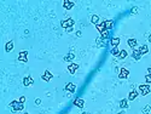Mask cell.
Returning <instances> with one entry per match:
<instances>
[{
    "instance_id": "cell-1",
    "label": "cell",
    "mask_w": 151,
    "mask_h": 114,
    "mask_svg": "<svg viewBox=\"0 0 151 114\" xmlns=\"http://www.w3.org/2000/svg\"><path fill=\"white\" fill-rule=\"evenodd\" d=\"M10 107L12 108V112H18V111H23L24 109V104L21 103L19 101H12L10 103Z\"/></svg>"
},
{
    "instance_id": "cell-2",
    "label": "cell",
    "mask_w": 151,
    "mask_h": 114,
    "mask_svg": "<svg viewBox=\"0 0 151 114\" xmlns=\"http://www.w3.org/2000/svg\"><path fill=\"white\" fill-rule=\"evenodd\" d=\"M138 90H139L141 96H146L150 92V86H149V84H141V85H139Z\"/></svg>"
},
{
    "instance_id": "cell-3",
    "label": "cell",
    "mask_w": 151,
    "mask_h": 114,
    "mask_svg": "<svg viewBox=\"0 0 151 114\" xmlns=\"http://www.w3.org/2000/svg\"><path fill=\"white\" fill-rule=\"evenodd\" d=\"M75 22L73 18H68V20H65V21H62L60 22V26H62V28L64 29H68V28H71V27H74Z\"/></svg>"
},
{
    "instance_id": "cell-4",
    "label": "cell",
    "mask_w": 151,
    "mask_h": 114,
    "mask_svg": "<svg viewBox=\"0 0 151 114\" xmlns=\"http://www.w3.org/2000/svg\"><path fill=\"white\" fill-rule=\"evenodd\" d=\"M52 78H53V75H52V73H51L50 71H45L44 72V74L41 75V79L42 80H45V81H51Z\"/></svg>"
},
{
    "instance_id": "cell-5",
    "label": "cell",
    "mask_w": 151,
    "mask_h": 114,
    "mask_svg": "<svg viewBox=\"0 0 151 114\" xmlns=\"http://www.w3.org/2000/svg\"><path fill=\"white\" fill-rule=\"evenodd\" d=\"M27 56H28V51H22V52H19V55H18V61L27 63V62H28V57Z\"/></svg>"
},
{
    "instance_id": "cell-6",
    "label": "cell",
    "mask_w": 151,
    "mask_h": 114,
    "mask_svg": "<svg viewBox=\"0 0 151 114\" xmlns=\"http://www.w3.org/2000/svg\"><path fill=\"white\" fill-rule=\"evenodd\" d=\"M128 77H129V71L126 69V68H121L120 74H119V78L120 79H127Z\"/></svg>"
},
{
    "instance_id": "cell-7",
    "label": "cell",
    "mask_w": 151,
    "mask_h": 114,
    "mask_svg": "<svg viewBox=\"0 0 151 114\" xmlns=\"http://www.w3.org/2000/svg\"><path fill=\"white\" fill-rule=\"evenodd\" d=\"M106 41H108V40L103 39L102 36H99V38L95 39V44H97V46L98 47H105L106 46Z\"/></svg>"
},
{
    "instance_id": "cell-8",
    "label": "cell",
    "mask_w": 151,
    "mask_h": 114,
    "mask_svg": "<svg viewBox=\"0 0 151 114\" xmlns=\"http://www.w3.org/2000/svg\"><path fill=\"white\" fill-rule=\"evenodd\" d=\"M75 3L74 1H70V0H64L63 1V7L65 10H71L73 7H74Z\"/></svg>"
},
{
    "instance_id": "cell-9",
    "label": "cell",
    "mask_w": 151,
    "mask_h": 114,
    "mask_svg": "<svg viewBox=\"0 0 151 114\" xmlns=\"http://www.w3.org/2000/svg\"><path fill=\"white\" fill-rule=\"evenodd\" d=\"M120 43H121V39H120L119 36H114V38L110 39V44H111L113 47H119Z\"/></svg>"
},
{
    "instance_id": "cell-10",
    "label": "cell",
    "mask_w": 151,
    "mask_h": 114,
    "mask_svg": "<svg viewBox=\"0 0 151 114\" xmlns=\"http://www.w3.org/2000/svg\"><path fill=\"white\" fill-rule=\"evenodd\" d=\"M127 44H128V46L132 47L133 50H135V49H139V47H138V41H137V39H128Z\"/></svg>"
},
{
    "instance_id": "cell-11",
    "label": "cell",
    "mask_w": 151,
    "mask_h": 114,
    "mask_svg": "<svg viewBox=\"0 0 151 114\" xmlns=\"http://www.w3.org/2000/svg\"><path fill=\"white\" fill-rule=\"evenodd\" d=\"M33 84H34V79L32 77H25L23 79V85L24 86H32Z\"/></svg>"
},
{
    "instance_id": "cell-12",
    "label": "cell",
    "mask_w": 151,
    "mask_h": 114,
    "mask_svg": "<svg viewBox=\"0 0 151 114\" xmlns=\"http://www.w3.org/2000/svg\"><path fill=\"white\" fill-rule=\"evenodd\" d=\"M77 68H79V64L76 63H70V66H68V71L70 74H75V72L77 71Z\"/></svg>"
},
{
    "instance_id": "cell-13",
    "label": "cell",
    "mask_w": 151,
    "mask_h": 114,
    "mask_svg": "<svg viewBox=\"0 0 151 114\" xmlns=\"http://www.w3.org/2000/svg\"><path fill=\"white\" fill-rule=\"evenodd\" d=\"M141 56H143V55L140 54L139 49H135V50H133V52H132V57H133L135 61H139L141 58Z\"/></svg>"
},
{
    "instance_id": "cell-14",
    "label": "cell",
    "mask_w": 151,
    "mask_h": 114,
    "mask_svg": "<svg viewBox=\"0 0 151 114\" xmlns=\"http://www.w3.org/2000/svg\"><path fill=\"white\" fill-rule=\"evenodd\" d=\"M65 90L73 93V92H75V90H76V86H75V84H73V83H68L67 85H65Z\"/></svg>"
},
{
    "instance_id": "cell-15",
    "label": "cell",
    "mask_w": 151,
    "mask_h": 114,
    "mask_svg": "<svg viewBox=\"0 0 151 114\" xmlns=\"http://www.w3.org/2000/svg\"><path fill=\"white\" fill-rule=\"evenodd\" d=\"M74 104L77 108H84L85 107V101L82 100V98H76V100L74 101Z\"/></svg>"
},
{
    "instance_id": "cell-16",
    "label": "cell",
    "mask_w": 151,
    "mask_h": 114,
    "mask_svg": "<svg viewBox=\"0 0 151 114\" xmlns=\"http://www.w3.org/2000/svg\"><path fill=\"white\" fill-rule=\"evenodd\" d=\"M13 41H12V40H11V41H9V43H6V45H5V51H6V52H11V51L13 50Z\"/></svg>"
},
{
    "instance_id": "cell-17",
    "label": "cell",
    "mask_w": 151,
    "mask_h": 114,
    "mask_svg": "<svg viewBox=\"0 0 151 114\" xmlns=\"http://www.w3.org/2000/svg\"><path fill=\"white\" fill-rule=\"evenodd\" d=\"M119 106L122 108V109H125V108H128V107H129V104H128V100H126V98L121 100L119 102Z\"/></svg>"
},
{
    "instance_id": "cell-18",
    "label": "cell",
    "mask_w": 151,
    "mask_h": 114,
    "mask_svg": "<svg viewBox=\"0 0 151 114\" xmlns=\"http://www.w3.org/2000/svg\"><path fill=\"white\" fill-rule=\"evenodd\" d=\"M74 58H75L74 52H69V54H67L64 56V61H65V62H70V61H73Z\"/></svg>"
},
{
    "instance_id": "cell-19",
    "label": "cell",
    "mask_w": 151,
    "mask_h": 114,
    "mask_svg": "<svg viewBox=\"0 0 151 114\" xmlns=\"http://www.w3.org/2000/svg\"><path fill=\"white\" fill-rule=\"evenodd\" d=\"M99 18L100 17H99L98 15H92L91 16V23H93V24H95V26L99 24Z\"/></svg>"
},
{
    "instance_id": "cell-20",
    "label": "cell",
    "mask_w": 151,
    "mask_h": 114,
    "mask_svg": "<svg viewBox=\"0 0 151 114\" xmlns=\"http://www.w3.org/2000/svg\"><path fill=\"white\" fill-rule=\"evenodd\" d=\"M105 28L108 29V30H111V29L114 28V21L113 20H108V21H105Z\"/></svg>"
},
{
    "instance_id": "cell-21",
    "label": "cell",
    "mask_w": 151,
    "mask_h": 114,
    "mask_svg": "<svg viewBox=\"0 0 151 114\" xmlns=\"http://www.w3.org/2000/svg\"><path fill=\"white\" fill-rule=\"evenodd\" d=\"M137 96H138V92H137V91H131L127 100H128V101H134L135 98H137Z\"/></svg>"
},
{
    "instance_id": "cell-22",
    "label": "cell",
    "mask_w": 151,
    "mask_h": 114,
    "mask_svg": "<svg viewBox=\"0 0 151 114\" xmlns=\"http://www.w3.org/2000/svg\"><path fill=\"white\" fill-rule=\"evenodd\" d=\"M139 51H140L141 55H146L149 52V47L148 45H141V46H139Z\"/></svg>"
},
{
    "instance_id": "cell-23",
    "label": "cell",
    "mask_w": 151,
    "mask_h": 114,
    "mask_svg": "<svg viewBox=\"0 0 151 114\" xmlns=\"http://www.w3.org/2000/svg\"><path fill=\"white\" fill-rule=\"evenodd\" d=\"M109 35H110V30H108V29H104V30L100 33V36H102L103 39H105V40H108Z\"/></svg>"
},
{
    "instance_id": "cell-24",
    "label": "cell",
    "mask_w": 151,
    "mask_h": 114,
    "mask_svg": "<svg viewBox=\"0 0 151 114\" xmlns=\"http://www.w3.org/2000/svg\"><path fill=\"white\" fill-rule=\"evenodd\" d=\"M95 28H97V30H99V32L102 33L104 29H106L105 28V21L102 22V23H99V24H97V26H95Z\"/></svg>"
},
{
    "instance_id": "cell-25",
    "label": "cell",
    "mask_w": 151,
    "mask_h": 114,
    "mask_svg": "<svg viewBox=\"0 0 151 114\" xmlns=\"http://www.w3.org/2000/svg\"><path fill=\"white\" fill-rule=\"evenodd\" d=\"M127 56H128V52H127L126 50H121V51H120V54H119V56H117V57H119L120 60H125V58H126Z\"/></svg>"
},
{
    "instance_id": "cell-26",
    "label": "cell",
    "mask_w": 151,
    "mask_h": 114,
    "mask_svg": "<svg viewBox=\"0 0 151 114\" xmlns=\"http://www.w3.org/2000/svg\"><path fill=\"white\" fill-rule=\"evenodd\" d=\"M110 54L113 55V56H119V54H120L119 47H113V49L110 50Z\"/></svg>"
},
{
    "instance_id": "cell-27",
    "label": "cell",
    "mask_w": 151,
    "mask_h": 114,
    "mask_svg": "<svg viewBox=\"0 0 151 114\" xmlns=\"http://www.w3.org/2000/svg\"><path fill=\"white\" fill-rule=\"evenodd\" d=\"M143 113L144 114H151V106H145L144 108H143Z\"/></svg>"
},
{
    "instance_id": "cell-28",
    "label": "cell",
    "mask_w": 151,
    "mask_h": 114,
    "mask_svg": "<svg viewBox=\"0 0 151 114\" xmlns=\"http://www.w3.org/2000/svg\"><path fill=\"white\" fill-rule=\"evenodd\" d=\"M145 81L148 83L149 85L151 84V75L150 74H148V75H145Z\"/></svg>"
},
{
    "instance_id": "cell-29",
    "label": "cell",
    "mask_w": 151,
    "mask_h": 114,
    "mask_svg": "<svg viewBox=\"0 0 151 114\" xmlns=\"http://www.w3.org/2000/svg\"><path fill=\"white\" fill-rule=\"evenodd\" d=\"M138 11H139V10H138V7H137V6H134V7H132V10H131V14L134 15V14H137Z\"/></svg>"
},
{
    "instance_id": "cell-30",
    "label": "cell",
    "mask_w": 151,
    "mask_h": 114,
    "mask_svg": "<svg viewBox=\"0 0 151 114\" xmlns=\"http://www.w3.org/2000/svg\"><path fill=\"white\" fill-rule=\"evenodd\" d=\"M19 102H21V103H24V102H25V97L24 96H21V97H19Z\"/></svg>"
},
{
    "instance_id": "cell-31",
    "label": "cell",
    "mask_w": 151,
    "mask_h": 114,
    "mask_svg": "<svg viewBox=\"0 0 151 114\" xmlns=\"http://www.w3.org/2000/svg\"><path fill=\"white\" fill-rule=\"evenodd\" d=\"M67 30V33H71L73 30H74V27H71V28H68V29H65Z\"/></svg>"
},
{
    "instance_id": "cell-32",
    "label": "cell",
    "mask_w": 151,
    "mask_h": 114,
    "mask_svg": "<svg viewBox=\"0 0 151 114\" xmlns=\"http://www.w3.org/2000/svg\"><path fill=\"white\" fill-rule=\"evenodd\" d=\"M40 103H41V100H40V98H36V100H35V104H38V106H39Z\"/></svg>"
},
{
    "instance_id": "cell-33",
    "label": "cell",
    "mask_w": 151,
    "mask_h": 114,
    "mask_svg": "<svg viewBox=\"0 0 151 114\" xmlns=\"http://www.w3.org/2000/svg\"><path fill=\"white\" fill-rule=\"evenodd\" d=\"M81 34H82L81 32H76V36H81Z\"/></svg>"
},
{
    "instance_id": "cell-34",
    "label": "cell",
    "mask_w": 151,
    "mask_h": 114,
    "mask_svg": "<svg viewBox=\"0 0 151 114\" xmlns=\"http://www.w3.org/2000/svg\"><path fill=\"white\" fill-rule=\"evenodd\" d=\"M148 74H150V75H151V67H150V68H148Z\"/></svg>"
},
{
    "instance_id": "cell-35",
    "label": "cell",
    "mask_w": 151,
    "mask_h": 114,
    "mask_svg": "<svg viewBox=\"0 0 151 114\" xmlns=\"http://www.w3.org/2000/svg\"><path fill=\"white\" fill-rule=\"evenodd\" d=\"M148 40H149V41H150V43H151V34L148 36Z\"/></svg>"
},
{
    "instance_id": "cell-36",
    "label": "cell",
    "mask_w": 151,
    "mask_h": 114,
    "mask_svg": "<svg viewBox=\"0 0 151 114\" xmlns=\"http://www.w3.org/2000/svg\"><path fill=\"white\" fill-rule=\"evenodd\" d=\"M119 114H126V113H125L123 111H121V112H119Z\"/></svg>"
},
{
    "instance_id": "cell-37",
    "label": "cell",
    "mask_w": 151,
    "mask_h": 114,
    "mask_svg": "<svg viewBox=\"0 0 151 114\" xmlns=\"http://www.w3.org/2000/svg\"><path fill=\"white\" fill-rule=\"evenodd\" d=\"M81 114H90V113H88V112H82Z\"/></svg>"
},
{
    "instance_id": "cell-38",
    "label": "cell",
    "mask_w": 151,
    "mask_h": 114,
    "mask_svg": "<svg viewBox=\"0 0 151 114\" xmlns=\"http://www.w3.org/2000/svg\"><path fill=\"white\" fill-rule=\"evenodd\" d=\"M24 114H28V113H24Z\"/></svg>"
}]
</instances>
